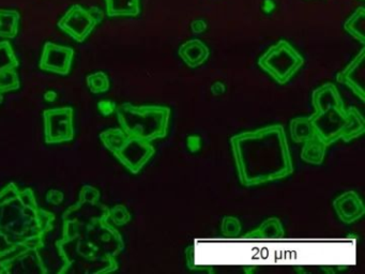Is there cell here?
Wrapping results in <instances>:
<instances>
[{"label":"cell","mask_w":365,"mask_h":274,"mask_svg":"<svg viewBox=\"0 0 365 274\" xmlns=\"http://www.w3.org/2000/svg\"><path fill=\"white\" fill-rule=\"evenodd\" d=\"M100 191L84 184L78 198L63 214V237L56 242L63 265L58 273L100 274L117 269L121 235L110 223V210Z\"/></svg>","instance_id":"6da1fadb"},{"label":"cell","mask_w":365,"mask_h":274,"mask_svg":"<svg viewBox=\"0 0 365 274\" xmlns=\"http://www.w3.org/2000/svg\"><path fill=\"white\" fill-rule=\"evenodd\" d=\"M195 263L202 265H347L351 242H196Z\"/></svg>","instance_id":"7a4b0ae2"},{"label":"cell","mask_w":365,"mask_h":274,"mask_svg":"<svg viewBox=\"0 0 365 274\" xmlns=\"http://www.w3.org/2000/svg\"><path fill=\"white\" fill-rule=\"evenodd\" d=\"M55 220L53 212L40 208L33 188L8 183L0 190V259L43 248Z\"/></svg>","instance_id":"3957f363"},{"label":"cell","mask_w":365,"mask_h":274,"mask_svg":"<svg viewBox=\"0 0 365 274\" xmlns=\"http://www.w3.org/2000/svg\"><path fill=\"white\" fill-rule=\"evenodd\" d=\"M44 126V141L48 145L73 141L74 109L71 106L46 109L42 113Z\"/></svg>","instance_id":"277c9868"},{"label":"cell","mask_w":365,"mask_h":274,"mask_svg":"<svg viewBox=\"0 0 365 274\" xmlns=\"http://www.w3.org/2000/svg\"><path fill=\"white\" fill-rule=\"evenodd\" d=\"M100 21L101 17L98 16L97 13L93 10H88L81 4H73L59 19L57 27L76 42L83 43L91 36Z\"/></svg>","instance_id":"5b68a950"},{"label":"cell","mask_w":365,"mask_h":274,"mask_svg":"<svg viewBox=\"0 0 365 274\" xmlns=\"http://www.w3.org/2000/svg\"><path fill=\"white\" fill-rule=\"evenodd\" d=\"M99 138L104 147L115 154L123 164L130 168H136L140 156H138V143L135 141L128 139L119 128H108L99 135Z\"/></svg>","instance_id":"8992f818"},{"label":"cell","mask_w":365,"mask_h":274,"mask_svg":"<svg viewBox=\"0 0 365 274\" xmlns=\"http://www.w3.org/2000/svg\"><path fill=\"white\" fill-rule=\"evenodd\" d=\"M74 49L69 46L46 42L42 49L39 68L46 72L67 76L71 72Z\"/></svg>","instance_id":"52a82bcc"},{"label":"cell","mask_w":365,"mask_h":274,"mask_svg":"<svg viewBox=\"0 0 365 274\" xmlns=\"http://www.w3.org/2000/svg\"><path fill=\"white\" fill-rule=\"evenodd\" d=\"M19 66L20 61L9 41L0 42V93L20 89V75L16 71Z\"/></svg>","instance_id":"ba28073f"},{"label":"cell","mask_w":365,"mask_h":274,"mask_svg":"<svg viewBox=\"0 0 365 274\" xmlns=\"http://www.w3.org/2000/svg\"><path fill=\"white\" fill-rule=\"evenodd\" d=\"M259 64L267 70L285 74L292 72L296 66L298 68L302 64V58L286 41H281L260 59Z\"/></svg>","instance_id":"9c48e42d"},{"label":"cell","mask_w":365,"mask_h":274,"mask_svg":"<svg viewBox=\"0 0 365 274\" xmlns=\"http://www.w3.org/2000/svg\"><path fill=\"white\" fill-rule=\"evenodd\" d=\"M39 250H21L16 256L0 261V273H48Z\"/></svg>","instance_id":"30bf717a"},{"label":"cell","mask_w":365,"mask_h":274,"mask_svg":"<svg viewBox=\"0 0 365 274\" xmlns=\"http://www.w3.org/2000/svg\"><path fill=\"white\" fill-rule=\"evenodd\" d=\"M108 17H136L142 12L140 0H104Z\"/></svg>","instance_id":"8fae6325"},{"label":"cell","mask_w":365,"mask_h":274,"mask_svg":"<svg viewBox=\"0 0 365 274\" xmlns=\"http://www.w3.org/2000/svg\"><path fill=\"white\" fill-rule=\"evenodd\" d=\"M21 14L19 11L0 9V39H14L20 30Z\"/></svg>","instance_id":"7c38bea8"},{"label":"cell","mask_w":365,"mask_h":274,"mask_svg":"<svg viewBox=\"0 0 365 274\" xmlns=\"http://www.w3.org/2000/svg\"><path fill=\"white\" fill-rule=\"evenodd\" d=\"M180 55L191 66H197L208 57V49L200 40H192L181 46Z\"/></svg>","instance_id":"4fadbf2b"},{"label":"cell","mask_w":365,"mask_h":274,"mask_svg":"<svg viewBox=\"0 0 365 274\" xmlns=\"http://www.w3.org/2000/svg\"><path fill=\"white\" fill-rule=\"evenodd\" d=\"M365 8L358 6L356 10L346 19L344 28L354 38L363 42V29H364Z\"/></svg>","instance_id":"5bb4252c"},{"label":"cell","mask_w":365,"mask_h":274,"mask_svg":"<svg viewBox=\"0 0 365 274\" xmlns=\"http://www.w3.org/2000/svg\"><path fill=\"white\" fill-rule=\"evenodd\" d=\"M86 83L91 93L100 94L108 91L110 89V78L104 72H95L87 75Z\"/></svg>","instance_id":"9a60e30c"},{"label":"cell","mask_w":365,"mask_h":274,"mask_svg":"<svg viewBox=\"0 0 365 274\" xmlns=\"http://www.w3.org/2000/svg\"><path fill=\"white\" fill-rule=\"evenodd\" d=\"M65 199V194L57 188H52L46 193V201L53 206H59Z\"/></svg>","instance_id":"2e32d148"},{"label":"cell","mask_w":365,"mask_h":274,"mask_svg":"<svg viewBox=\"0 0 365 274\" xmlns=\"http://www.w3.org/2000/svg\"><path fill=\"white\" fill-rule=\"evenodd\" d=\"M125 213V208L121 207V206H117V207L113 208V209L110 210V218H112L113 223H115V224H123V222H125V220H123V214Z\"/></svg>","instance_id":"e0dca14e"},{"label":"cell","mask_w":365,"mask_h":274,"mask_svg":"<svg viewBox=\"0 0 365 274\" xmlns=\"http://www.w3.org/2000/svg\"><path fill=\"white\" fill-rule=\"evenodd\" d=\"M98 111H99L102 115H110V113H112L113 111H114V104H112L110 102L101 101V102L98 103Z\"/></svg>","instance_id":"ac0fdd59"},{"label":"cell","mask_w":365,"mask_h":274,"mask_svg":"<svg viewBox=\"0 0 365 274\" xmlns=\"http://www.w3.org/2000/svg\"><path fill=\"white\" fill-rule=\"evenodd\" d=\"M262 9L264 13H271L275 9V2L273 0H264Z\"/></svg>","instance_id":"d6986e66"},{"label":"cell","mask_w":365,"mask_h":274,"mask_svg":"<svg viewBox=\"0 0 365 274\" xmlns=\"http://www.w3.org/2000/svg\"><path fill=\"white\" fill-rule=\"evenodd\" d=\"M57 94L56 92L54 91H48L46 94H44V98L48 102H53V101L56 98Z\"/></svg>","instance_id":"ffe728a7"},{"label":"cell","mask_w":365,"mask_h":274,"mask_svg":"<svg viewBox=\"0 0 365 274\" xmlns=\"http://www.w3.org/2000/svg\"><path fill=\"white\" fill-rule=\"evenodd\" d=\"M4 103V96L3 93H0V105L3 104Z\"/></svg>","instance_id":"44dd1931"},{"label":"cell","mask_w":365,"mask_h":274,"mask_svg":"<svg viewBox=\"0 0 365 274\" xmlns=\"http://www.w3.org/2000/svg\"><path fill=\"white\" fill-rule=\"evenodd\" d=\"M361 1H364V0H361Z\"/></svg>","instance_id":"7402d4cb"}]
</instances>
